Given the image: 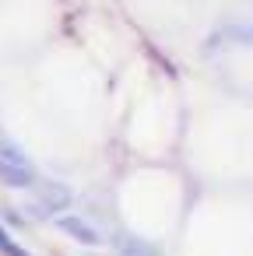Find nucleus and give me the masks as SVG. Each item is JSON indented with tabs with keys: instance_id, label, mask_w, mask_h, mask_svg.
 Instances as JSON below:
<instances>
[{
	"instance_id": "obj_1",
	"label": "nucleus",
	"mask_w": 253,
	"mask_h": 256,
	"mask_svg": "<svg viewBox=\"0 0 253 256\" xmlns=\"http://www.w3.org/2000/svg\"><path fill=\"white\" fill-rule=\"evenodd\" d=\"M0 182L18 186V190L36 186V168L22 154V148H15V144H0Z\"/></svg>"
},
{
	"instance_id": "obj_2",
	"label": "nucleus",
	"mask_w": 253,
	"mask_h": 256,
	"mask_svg": "<svg viewBox=\"0 0 253 256\" xmlns=\"http://www.w3.org/2000/svg\"><path fill=\"white\" fill-rule=\"evenodd\" d=\"M67 204H71V193H67L60 182H39V190H36V207H43L39 214L64 210Z\"/></svg>"
},
{
	"instance_id": "obj_3",
	"label": "nucleus",
	"mask_w": 253,
	"mask_h": 256,
	"mask_svg": "<svg viewBox=\"0 0 253 256\" xmlns=\"http://www.w3.org/2000/svg\"><path fill=\"white\" fill-rule=\"evenodd\" d=\"M57 224H60V232H67L71 238H78V242H85V246H95V242H102V238H99V232H95V228H92L85 218H78V214H64Z\"/></svg>"
},
{
	"instance_id": "obj_4",
	"label": "nucleus",
	"mask_w": 253,
	"mask_h": 256,
	"mask_svg": "<svg viewBox=\"0 0 253 256\" xmlns=\"http://www.w3.org/2000/svg\"><path fill=\"white\" fill-rule=\"evenodd\" d=\"M120 252H123V256H158V249L148 246V242H141V238H123Z\"/></svg>"
},
{
	"instance_id": "obj_5",
	"label": "nucleus",
	"mask_w": 253,
	"mask_h": 256,
	"mask_svg": "<svg viewBox=\"0 0 253 256\" xmlns=\"http://www.w3.org/2000/svg\"><path fill=\"white\" fill-rule=\"evenodd\" d=\"M0 252H4V256H29L18 242H11V238H8V232H4V228H0Z\"/></svg>"
}]
</instances>
